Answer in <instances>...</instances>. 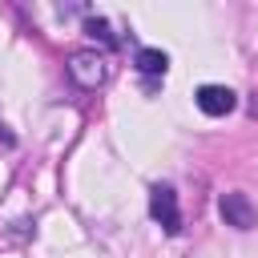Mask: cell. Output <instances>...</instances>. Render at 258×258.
I'll list each match as a JSON object with an SVG mask.
<instances>
[{"label": "cell", "instance_id": "1", "mask_svg": "<svg viewBox=\"0 0 258 258\" xmlns=\"http://www.w3.org/2000/svg\"><path fill=\"white\" fill-rule=\"evenodd\" d=\"M69 77H73L81 89H97V85H105L109 64H105V56H101L97 48H77V52L69 56Z\"/></svg>", "mask_w": 258, "mask_h": 258}, {"label": "cell", "instance_id": "2", "mask_svg": "<svg viewBox=\"0 0 258 258\" xmlns=\"http://www.w3.org/2000/svg\"><path fill=\"white\" fill-rule=\"evenodd\" d=\"M218 214H222V222L234 226V230H254V226H258V210H254V202H250L242 189L222 194V198H218Z\"/></svg>", "mask_w": 258, "mask_h": 258}, {"label": "cell", "instance_id": "3", "mask_svg": "<svg viewBox=\"0 0 258 258\" xmlns=\"http://www.w3.org/2000/svg\"><path fill=\"white\" fill-rule=\"evenodd\" d=\"M149 214H153V222H157L165 234H177V230H181L177 194H173L169 185H153V189H149Z\"/></svg>", "mask_w": 258, "mask_h": 258}, {"label": "cell", "instance_id": "4", "mask_svg": "<svg viewBox=\"0 0 258 258\" xmlns=\"http://www.w3.org/2000/svg\"><path fill=\"white\" fill-rule=\"evenodd\" d=\"M194 101H198V109H202L206 117H226V113L238 105V97H234L226 85H202V89L194 93Z\"/></svg>", "mask_w": 258, "mask_h": 258}, {"label": "cell", "instance_id": "5", "mask_svg": "<svg viewBox=\"0 0 258 258\" xmlns=\"http://www.w3.org/2000/svg\"><path fill=\"white\" fill-rule=\"evenodd\" d=\"M133 64H137V73H145V77H165L169 56H165L161 48H141V52L133 56Z\"/></svg>", "mask_w": 258, "mask_h": 258}, {"label": "cell", "instance_id": "6", "mask_svg": "<svg viewBox=\"0 0 258 258\" xmlns=\"http://www.w3.org/2000/svg\"><path fill=\"white\" fill-rule=\"evenodd\" d=\"M85 32H89L93 40H101V44H117V36L109 32V24H105L101 16H89V20H85Z\"/></svg>", "mask_w": 258, "mask_h": 258}, {"label": "cell", "instance_id": "7", "mask_svg": "<svg viewBox=\"0 0 258 258\" xmlns=\"http://www.w3.org/2000/svg\"><path fill=\"white\" fill-rule=\"evenodd\" d=\"M0 149H12V133H8L4 125H0Z\"/></svg>", "mask_w": 258, "mask_h": 258}]
</instances>
